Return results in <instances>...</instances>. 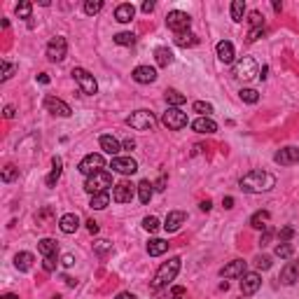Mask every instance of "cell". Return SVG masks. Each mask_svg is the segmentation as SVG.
Listing matches in <instances>:
<instances>
[{
    "instance_id": "obj_1",
    "label": "cell",
    "mask_w": 299,
    "mask_h": 299,
    "mask_svg": "<svg viewBox=\"0 0 299 299\" xmlns=\"http://www.w3.org/2000/svg\"><path fill=\"white\" fill-rule=\"evenodd\" d=\"M238 187L248 194H262V192H269V190L276 187V178L267 171H250L241 178Z\"/></svg>"
},
{
    "instance_id": "obj_2",
    "label": "cell",
    "mask_w": 299,
    "mask_h": 299,
    "mask_svg": "<svg viewBox=\"0 0 299 299\" xmlns=\"http://www.w3.org/2000/svg\"><path fill=\"white\" fill-rule=\"evenodd\" d=\"M178 271H180V257H171L169 262H164L157 269L154 280H152V288L161 290V288H166V285H171L173 280H175V276H178Z\"/></svg>"
},
{
    "instance_id": "obj_3",
    "label": "cell",
    "mask_w": 299,
    "mask_h": 299,
    "mask_svg": "<svg viewBox=\"0 0 299 299\" xmlns=\"http://www.w3.org/2000/svg\"><path fill=\"white\" fill-rule=\"evenodd\" d=\"M110 187H115V185H112V175L107 171H98L85 180V190L91 194V196H94V194H101V192H107Z\"/></svg>"
},
{
    "instance_id": "obj_4",
    "label": "cell",
    "mask_w": 299,
    "mask_h": 299,
    "mask_svg": "<svg viewBox=\"0 0 299 299\" xmlns=\"http://www.w3.org/2000/svg\"><path fill=\"white\" fill-rule=\"evenodd\" d=\"M154 124H157V117L150 110H136L127 117V127L136 128V131H150Z\"/></svg>"
},
{
    "instance_id": "obj_5",
    "label": "cell",
    "mask_w": 299,
    "mask_h": 299,
    "mask_svg": "<svg viewBox=\"0 0 299 299\" xmlns=\"http://www.w3.org/2000/svg\"><path fill=\"white\" fill-rule=\"evenodd\" d=\"M73 77H75V82H77V86H80V91H82V94L94 96V94L98 91L96 77L89 73V70H85V68H73Z\"/></svg>"
},
{
    "instance_id": "obj_6",
    "label": "cell",
    "mask_w": 299,
    "mask_h": 299,
    "mask_svg": "<svg viewBox=\"0 0 299 299\" xmlns=\"http://www.w3.org/2000/svg\"><path fill=\"white\" fill-rule=\"evenodd\" d=\"M161 124L171 131H180V128L187 127V112H182L180 107H169L161 115Z\"/></svg>"
},
{
    "instance_id": "obj_7",
    "label": "cell",
    "mask_w": 299,
    "mask_h": 299,
    "mask_svg": "<svg viewBox=\"0 0 299 299\" xmlns=\"http://www.w3.org/2000/svg\"><path fill=\"white\" fill-rule=\"evenodd\" d=\"M166 26H169L175 35H178V33H185V31H190V26H192V17H190L187 12L173 10V12H169V17H166Z\"/></svg>"
},
{
    "instance_id": "obj_8",
    "label": "cell",
    "mask_w": 299,
    "mask_h": 299,
    "mask_svg": "<svg viewBox=\"0 0 299 299\" xmlns=\"http://www.w3.org/2000/svg\"><path fill=\"white\" fill-rule=\"evenodd\" d=\"M103 166H106V159H103V154H86L85 159L77 164V171L82 173V175H94V173H98V171H103Z\"/></svg>"
},
{
    "instance_id": "obj_9",
    "label": "cell",
    "mask_w": 299,
    "mask_h": 299,
    "mask_svg": "<svg viewBox=\"0 0 299 299\" xmlns=\"http://www.w3.org/2000/svg\"><path fill=\"white\" fill-rule=\"evenodd\" d=\"M257 64L255 59H250V56H243L241 61H236L234 64V77H238V80H243V82H248V80H253V77H257Z\"/></svg>"
},
{
    "instance_id": "obj_10",
    "label": "cell",
    "mask_w": 299,
    "mask_h": 299,
    "mask_svg": "<svg viewBox=\"0 0 299 299\" xmlns=\"http://www.w3.org/2000/svg\"><path fill=\"white\" fill-rule=\"evenodd\" d=\"M65 54H68V43H65V38H61V35L52 38L49 44H47V59L54 61V64H61L65 59Z\"/></svg>"
},
{
    "instance_id": "obj_11",
    "label": "cell",
    "mask_w": 299,
    "mask_h": 299,
    "mask_svg": "<svg viewBox=\"0 0 299 299\" xmlns=\"http://www.w3.org/2000/svg\"><path fill=\"white\" fill-rule=\"evenodd\" d=\"M44 110L52 112V115H59V117H70V115H73L70 106L56 96H44Z\"/></svg>"
},
{
    "instance_id": "obj_12",
    "label": "cell",
    "mask_w": 299,
    "mask_h": 299,
    "mask_svg": "<svg viewBox=\"0 0 299 299\" xmlns=\"http://www.w3.org/2000/svg\"><path fill=\"white\" fill-rule=\"evenodd\" d=\"M262 285V276L257 274V271H246L243 276H241V292L250 297V295H255L257 290Z\"/></svg>"
},
{
    "instance_id": "obj_13",
    "label": "cell",
    "mask_w": 299,
    "mask_h": 299,
    "mask_svg": "<svg viewBox=\"0 0 299 299\" xmlns=\"http://www.w3.org/2000/svg\"><path fill=\"white\" fill-rule=\"evenodd\" d=\"M112 171L122 173V175H133V173L138 171V161L133 159V157H112Z\"/></svg>"
},
{
    "instance_id": "obj_14",
    "label": "cell",
    "mask_w": 299,
    "mask_h": 299,
    "mask_svg": "<svg viewBox=\"0 0 299 299\" xmlns=\"http://www.w3.org/2000/svg\"><path fill=\"white\" fill-rule=\"evenodd\" d=\"M133 185H128V182H117L115 187H112V201L117 203H131L133 201Z\"/></svg>"
},
{
    "instance_id": "obj_15",
    "label": "cell",
    "mask_w": 299,
    "mask_h": 299,
    "mask_svg": "<svg viewBox=\"0 0 299 299\" xmlns=\"http://www.w3.org/2000/svg\"><path fill=\"white\" fill-rule=\"evenodd\" d=\"M274 161L280 164V166H292V164H299V148H283L278 150L276 154H274Z\"/></svg>"
},
{
    "instance_id": "obj_16",
    "label": "cell",
    "mask_w": 299,
    "mask_h": 299,
    "mask_svg": "<svg viewBox=\"0 0 299 299\" xmlns=\"http://www.w3.org/2000/svg\"><path fill=\"white\" fill-rule=\"evenodd\" d=\"M131 77H133L138 85H152V82L157 80V70H154L152 65H138V68H133Z\"/></svg>"
},
{
    "instance_id": "obj_17",
    "label": "cell",
    "mask_w": 299,
    "mask_h": 299,
    "mask_svg": "<svg viewBox=\"0 0 299 299\" xmlns=\"http://www.w3.org/2000/svg\"><path fill=\"white\" fill-rule=\"evenodd\" d=\"M246 259H234V262H229L227 267H222V271H220V276L222 278H241L243 274H246Z\"/></svg>"
},
{
    "instance_id": "obj_18",
    "label": "cell",
    "mask_w": 299,
    "mask_h": 299,
    "mask_svg": "<svg viewBox=\"0 0 299 299\" xmlns=\"http://www.w3.org/2000/svg\"><path fill=\"white\" fill-rule=\"evenodd\" d=\"M185 220H187V215L182 213V211H171V213L166 215V220H164V229L169 234H173V232H178L182 224H185Z\"/></svg>"
},
{
    "instance_id": "obj_19",
    "label": "cell",
    "mask_w": 299,
    "mask_h": 299,
    "mask_svg": "<svg viewBox=\"0 0 299 299\" xmlns=\"http://www.w3.org/2000/svg\"><path fill=\"white\" fill-rule=\"evenodd\" d=\"M59 229H61L64 234H75V232L80 229V215L77 213L61 215V220H59Z\"/></svg>"
},
{
    "instance_id": "obj_20",
    "label": "cell",
    "mask_w": 299,
    "mask_h": 299,
    "mask_svg": "<svg viewBox=\"0 0 299 299\" xmlns=\"http://www.w3.org/2000/svg\"><path fill=\"white\" fill-rule=\"evenodd\" d=\"M283 285H292L299 280V262H288L283 271H280V278H278Z\"/></svg>"
},
{
    "instance_id": "obj_21",
    "label": "cell",
    "mask_w": 299,
    "mask_h": 299,
    "mask_svg": "<svg viewBox=\"0 0 299 299\" xmlns=\"http://www.w3.org/2000/svg\"><path fill=\"white\" fill-rule=\"evenodd\" d=\"M215 52H217V59H220L222 64H232V61H234V56H236L234 44L229 43V40H220L217 47H215Z\"/></svg>"
},
{
    "instance_id": "obj_22",
    "label": "cell",
    "mask_w": 299,
    "mask_h": 299,
    "mask_svg": "<svg viewBox=\"0 0 299 299\" xmlns=\"http://www.w3.org/2000/svg\"><path fill=\"white\" fill-rule=\"evenodd\" d=\"M101 150L106 152V154H110V157H119V150H122V143H119L115 136H101Z\"/></svg>"
},
{
    "instance_id": "obj_23",
    "label": "cell",
    "mask_w": 299,
    "mask_h": 299,
    "mask_svg": "<svg viewBox=\"0 0 299 299\" xmlns=\"http://www.w3.org/2000/svg\"><path fill=\"white\" fill-rule=\"evenodd\" d=\"M133 17H136V7H133L131 2H122V5H117V10H115V19H117L119 23H128Z\"/></svg>"
},
{
    "instance_id": "obj_24",
    "label": "cell",
    "mask_w": 299,
    "mask_h": 299,
    "mask_svg": "<svg viewBox=\"0 0 299 299\" xmlns=\"http://www.w3.org/2000/svg\"><path fill=\"white\" fill-rule=\"evenodd\" d=\"M192 128L196 133H215V131H217V124H215L211 117H196L192 122Z\"/></svg>"
},
{
    "instance_id": "obj_25",
    "label": "cell",
    "mask_w": 299,
    "mask_h": 299,
    "mask_svg": "<svg viewBox=\"0 0 299 299\" xmlns=\"http://www.w3.org/2000/svg\"><path fill=\"white\" fill-rule=\"evenodd\" d=\"M33 262H35V257H33L31 253H26V250L14 255V267L19 269V271H31Z\"/></svg>"
},
{
    "instance_id": "obj_26",
    "label": "cell",
    "mask_w": 299,
    "mask_h": 299,
    "mask_svg": "<svg viewBox=\"0 0 299 299\" xmlns=\"http://www.w3.org/2000/svg\"><path fill=\"white\" fill-rule=\"evenodd\" d=\"M169 250V241H164V238H152L148 243V255L150 257H159L164 255Z\"/></svg>"
},
{
    "instance_id": "obj_27",
    "label": "cell",
    "mask_w": 299,
    "mask_h": 299,
    "mask_svg": "<svg viewBox=\"0 0 299 299\" xmlns=\"http://www.w3.org/2000/svg\"><path fill=\"white\" fill-rule=\"evenodd\" d=\"M269 220H271V213H269V211H257V213L250 217V227H253V229H267Z\"/></svg>"
},
{
    "instance_id": "obj_28",
    "label": "cell",
    "mask_w": 299,
    "mask_h": 299,
    "mask_svg": "<svg viewBox=\"0 0 299 299\" xmlns=\"http://www.w3.org/2000/svg\"><path fill=\"white\" fill-rule=\"evenodd\" d=\"M52 173L47 175V187H54L56 182H59V178H61V171H64V161H61V157H54L52 159Z\"/></svg>"
},
{
    "instance_id": "obj_29",
    "label": "cell",
    "mask_w": 299,
    "mask_h": 299,
    "mask_svg": "<svg viewBox=\"0 0 299 299\" xmlns=\"http://www.w3.org/2000/svg\"><path fill=\"white\" fill-rule=\"evenodd\" d=\"M154 59H157V65L166 68V65L173 64V52L169 47H157V49H154Z\"/></svg>"
},
{
    "instance_id": "obj_30",
    "label": "cell",
    "mask_w": 299,
    "mask_h": 299,
    "mask_svg": "<svg viewBox=\"0 0 299 299\" xmlns=\"http://www.w3.org/2000/svg\"><path fill=\"white\" fill-rule=\"evenodd\" d=\"M38 250H40L44 257H56L59 243H56L54 238H43V241H38Z\"/></svg>"
},
{
    "instance_id": "obj_31",
    "label": "cell",
    "mask_w": 299,
    "mask_h": 299,
    "mask_svg": "<svg viewBox=\"0 0 299 299\" xmlns=\"http://www.w3.org/2000/svg\"><path fill=\"white\" fill-rule=\"evenodd\" d=\"M164 96H166V103H169L171 107H180L182 103L187 101V96L180 94L178 89H166V91H164Z\"/></svg>"
},
{
    "instance_id": "obj_32",
    "label": "cell",
    "mask_w": 299,
    "mask_h": 299,
    "mask_svg": "<svg viewBox=\"0 0 299 299\" xmlns=\"http://www.w3.org/2000/svg\"><path fill=\"white\" fill-rule=\"evenodd\" d=\"M152 187H154V185H152L150 180H140L138 182V187H136V190H138L140 203H150V199H152V192H154Z\"/></svg>"
},
{
    "instance_id": "obj_33",
    "label": "cell",
    "mask_w": 299,
    "mask_h": 299,
    "mask_svg": "<svg viewBox=\"0 0 299 299\" xmlns=\"http://www.w3.org/2000/svg\"><path fill=\"white\" fill-rule=\"evenodd\" d=\"M196 43H199V38L190 31L178 33V35H175V44H178V47H194Z\"/></svg>"
},
{
    "instance_id": "obj_34",
    "label": "cell",
    "mask_w": 299,
    "mask_h": 299,
    "mask_svg": "<svg viewBox=\"0 0 299 299\" xmlns=\"http://www.w3.org/2000/svg\"><path fill=\"white\" fill-rule=\"evenodd\" d=\"M107 203H110V194H107V192H101V194H94V196H91L89 206H91L94 211H103Z\"/></svg>"
},
{
    "instance_id": "obj_35",
    "label": "cell",
    "mask_w": 299,
    "mask_h": 299,
    "mask_svg": "<svg viewBox=\"0 0 299 299\" xmlns=\"http://www.w3.org/2000/svg\"><path fill=\"white\" fill-rule=\"evenodd\" d=\"M243 14H246V2H243V0H234V2H232V19H234L236 23L243 21Z\"/></svg>"
},
{
    "instance_id": "obj_36",
    "label": "cell",
    "mask_w": 299,
    "mask_h": 299,
    "mask_svg": "<svg viewBox=\"0 0 299 299\" xmlns=\"http://www.w3.org/2000/svg\"><path fill=\"white\" fill-rule=\"evenodd\" d=\"M274 255H276V257H283V259H290V257L295 255V248L290 246V243H278L276 250H274Z\"/></svg>"
},
{
    "instance_id": "obj_37",
    "label": "cell",
    "mask_w": 299,
    "mask_h": 299,
    "mask_svg": "<svg viewBox=\"0 0 299 299\" xmlns=\"http://www.w3.org/2000/svg\"><path fill=\"white\" fill-rule=\"evenodd\" d=\"M238 96H241V101H246V103H250V106H255L257 101H259V94H257L255 89H241Z\"/></svg>"
},
{
    "instance_id": "obj_38",
    "label": "cell",
    "mask_w": 299,
    "mask_h": 299,
    "mask_svg": "<svg viewBox=\"0 0 299 299\" xmlns=\"http://www.w3.org/2000/svg\"><path fill=\"white\" fill-rule=\"evenodd\" d=\"M31 12H33V5L28 0H23V2L17 5V17H19V19H31Z\"/></svg>"
},
{
    "instance_id": "obj_39",
    "label": "cell",
    "mask_w": 299,
    "mask_h": 299,
    "mask_svg": "<svg viewBox=\"0 0 299 299\" xmlns=\"http://www.w3.org/2000/svg\"><path fill=\"white\" fill-rule=\"evenodd\" d=\"M101 10H103V2H101V0H86V2H85V12L89 14V17L98 14Z\"/></svg>"
},
{
    "instance_id": "obj_40",
    "label": "cell",
    "mask_w": 299,
    "mask_h": 299,
    "mask_svg": "<svg viewBox=\"0 0 299 299\" xmlns=\"http://www.w3.org/2000/svg\"><path fill=\"white\" fill-rule=\"evenodd\" d=\"M17 178H19V169H17V166H12V164H7V166L2 169V180L12 182V180H17Z\"/></svg>"
},
{
    "instance_id": "obj_41",
    "label": "cell",
    "mask_w": 299,
    "mask_h": 299,
    "mask_svg": "<svg viewBox=\"0 0 299 299\" xmlns=\"http://www.w3.org/2000/svg\"><path fill=\"white\" fill-rule=\"evenodd\" d=\"M115 43H117V44H124V47H127V44H133V43H136V35H133V33H117V35H115Z\"/></svg>"
},
{
    "instance_id": "obj_42",
    "label": "cell",
    "mask_w": 299,
    "mask_h": 299,
    "mask_svg": "<svg viewBox=\"0 0 299 299\" xmlns=\"http://www.w3.org/2000/svg\"><path fill=\"white\" fill-rule=\"evenodd\" d=\"M143 229H145V232H157V229H159V220H157L154 215H148V217L143 220Z\"/></svg>"
},
{
    "instance_id": "obj_43",
    "label": "cell",
    "mask_w": 299,
    "mask_h": 299,
    "mask_svg": "<svg viewBox=\"0 0 299 299\" xmlns=\"http://www.w3.org/2000/svg\"><path fill=\"white\" fill-rule=\"evenodd\" d=\"M248 21H250V28H262V26H264V17H262V14L255 10V12H250Z\"/></svg>"
},
{
    "instance_id": "obj_44",
    "label": "cell",
    "mask_w": 299,
    "mask_h": 299,
    "mask_svg": "<svg viewBox=\"0 0 299 299\" xmlns=\"http://www.w3.org/2000/svg\"><path fill=\"white\" fill-rule=\"evenodd\" d=\"M194 110H196V112H201V117H208V115L213 112V106H211V103H206V101H196V103H194Z\"/></svg>"
},
{
    "instance_id": "obj_45",
    "label": "cell",
    "mask_w": 299,
    "mask_h": 299,
    "mask_svg": "<svg viewBox=\"0 0 299 299\" xmlns=\"http://www.w3.org/2000/svg\"><path fill=\"white\" fill-rule=\"evenodd\" d=\"M94 250H96L98 255H106V253H110V250H112V243H110V241H106V238H101V241H96V243H94Z\"/></svg>"
},
{
    "instance_id": "obj_46",
    "label": "cell",
    "mask_w": 299,
    "mask_h": 299,
    "mask_svg": "<svg viewBox=\"0 0 299 299\" xmlns=\"http://www.w3.org/2000/svg\"><path fill=\"white\" fill-rule=\"evenodd\" d=\"M274 236H276V229H274V227L269 224L267 229H264V234H262V238H259V246H262V248H264V246H269Z\"/></svg>"
},
{
    "instance_id": "obj_47",
    "label": "cell",
    "mask_w": 299,
    "mask_h": 299,
    "mask_svg": "<svg viewBox=\"0 0 299 299\" xmlns=\"http://www.w3.org/2000/svg\"><path fill=\"white\" fill-rule=\"evenodd\" d=\"M14 70H17V65H12L10 61H2V75H0V80H2V82L10 80L12 75H14Z\"/></svg>"
},
{
    "instance_id": "obj_48",
    "label": "cell",
    "mask_w": 299,
    "mask_h": 299,
    "mask_svg": "<svg viewBox=\"0 0 299 299\" xmlns=\"http://www.w3.org/2000/svg\"><path fill=\"white\" fill-rule=\"evenodd\" d=\"M255 267L262 269V271H267V269H271V257L269 255H259L255 257Z\"/></svg>"
},
{
    "instance_id": "obj_49",
    "label": "cell",
    "mask_w": 299,
    "mask_h": 299,
    "mask_svg": "<svg viewBox=\"0 0 299 299\" xmlns=\"http://www.w3.org/2000/svg\"><path fill=\"white\" fill-rule=\"evenodd\" d=\"M264 26L262 28H250V33H248V43H255V40H259V38H264Z\"/></svg>"
},
{
    "instance_id": "obj_50",
    "label": "cell",
    "mask_w": 299,
    "mask_h": 299,
    "mask_svg": "<svg viewBox=\"0 0 299 299\" xmlns=\"http://www.w3.org/2000/svg\"><path fill=\"white\" fill-rule=\"evenodd\" d=\"M280 243H288L290 238H292V236H295V229H292V227H283V229H280Z\"/></svg>"
},
{
    "instance_id": "obj_51",
    "label": "cell",
    "mask_w": 299,
    "mask_h": 299,
    "mask_svg": "<svg viewBox=\"0 0 299 299\" xmlns=\"http://www.w3.org/2000/svg\"><path fill=\"white\" fill-rule=\"evenodd\" d=\"M43 269L47 274H52L54 269H56V257H44L43 259Z\"/></svg>"
},
{
    "instance_id": "obj_52",
    "label": "cell",
    "mask_w": 299,
    "mask_h": 299,
    "mask_svg": "<svg viewBox=\"0 0 299 299\" xmlns=\"http://www.w3.org/2000/svg\"><path fill=\"white\" fill-rule=\"evenodd\" d=\"M86 229H89V234H98V222L96 220H86Z\"/></svg>"
},
{
    "instance_id": "obj_53",
    "label": "cell",
    "mask_w": 299,
    "mask_h": 299,
    "mask_svg": "<svg viewBox=\"0 0 299 299\" xmlns=\"http://www.w3.org/2000/svg\"><path fill=\"white\" fill-rule=\"evenodd\" d=\"M61 264H64V267H73V264H75V257L70 255V253H68V255H64V259H61Z\"/></svg>"
},
{
    "instance_id": "obj_54",
    "label": "cell",
    "mask_w": 299,
    "mask_h": 299,
    "mask_svg": "<svg viewBox=\"0 0 299 299\" xmlns=\"http://www.w3.org/2000/svg\"><path fill=\"white\" fill-rule=\"evenodd\" d=\"M171 295H173V297H175V299H180L182 295H185V288H182V285H175V288L171 290Z\"/></svg>"
},
{
    "instance_id": "obj_55",
    "label": "cell",
    "mask_w": 299,
    "mask_h": 299,
    "mask_svg": "<svg viewBox=\"0 0 299 299\" xmlns=\"http://www.w3.org/2000/svg\"><path fill=\"white\" fill-rule=\"evenodd\" d=\"M140 10L145 12V14H150V12L154 10V2H152V0H145V2H143V7H140Z\"/></svg>"
},
{
    "instance_id": "obj_56",
    "label": "cell",
    "mask_w": 299,
    "mask_h": 299,
    "mask_svg": "<svg viewBox=\"0 0 299 299\" xmlns=\"http://www.w3.org/2000/svg\"><path fill=\"white\" fill-rule=\"evenodd\" d=\"M222 206L227 208V211H229V208H234V199H232V196H224V199H222Z\"/></svg>"
},
{
    "instance_id": "obj_57",
    "label": "cell",
    "mask_w": 299,
    "mask_h": 299,
    "mask_svg": "<svg viewBox=\"0 0 299 299\" xmlns=\"http://www.w3.org/2000/svg\"><path fill=\"white\" fill-rule=\"evenodd\" d=\"M199 208H201L203 213H208V211L213 208V203H211V201H208V199H206V201H201V203H199Z\"/></svg>"
},
{
    "instance_id": "obj_58",
    "label": "cell",
    "mask_w": 299,
    "mask_h": 299,
    "mask_svg": "<svg viewBox=\"0 0 299 299\" xmlns=\"http://www.w3.org/2000/svg\"><path fill=\"white\" fill-rule=\"evenodd\" d=\"M14 115H17V110H14L12 106L5 107V117H7V119H14Z\"/></svg>"
},
{
    "instance_id": "obj_59",
    "label": "cell",
    "mask_w": 299,
    "mask_h": 299,
    "mask_svg": "<svg viewBox=\"0 0 299 299\" xmlns=\"http://www.w3.org/2000/svg\"><path fill=\"white\" fill-rule=\"evenodd\" d=\"M122 148H124V150H133V148H136V143H133L131 138H127L124 143H122Z\"/></svg>"
},
{
    "instance_id": "obj_60",
    "label": "cell",
    "mask_w": 299,
    "mask_h": 299,
    "mask_svg": "<svg viewBox=\"0 0 299 299\" xmlns=\"http://www.w3.org/2000/svg\"><path fill=\"white\" fill-rule=\"evenodd\" d=\"M115 299H136V295H131V292H119Z\"/></svg>"
},
{
    "instance_id": "obj_61",
    "label": "cell",
    "mask_w": 299,
    "mask_h": 299,
    "mask_svg": "<svg viewBox=\"0 0 299 299\" xmlns=\"http://www.w3.org/2000/svg\"><path fill=\"white\" fill-rule=\"evenodd\" d=\"M38 80H40L43 85H49V77H47V75H44V73H40V75H38Z\"/></svg>"
},
{
    "instance_id": "obj_62",
    "label": "cell",
    "mask_w": 299,
    "mask_h": 299,
    "mask_svg": "<svg viewBox=\"0 0 299 299\" xmlns=\"http://www.w3.org/2000/svg\"><path fill=\"white\" fill-rule=\"evenodd\" d=\"M164 185H166V178H159V182H157V185H154V187H157V190H164Z\"/></svg>"
},
{
    "instance_id": "obj_63",
    "label": "cell",
    "mask_w": 299,
    "mask_h": 299,
    "mask_svg": "<svg viewBox=\"0 0 299 299\" xmlns=\"http://www.w3.org/2000/svg\"><path fill=\"white\" fill-rule=\"evenodd\" d=\"M0 299H19V297H17V295H12V292H7V295H2Z\"/></svg>"
}]
</instances>
